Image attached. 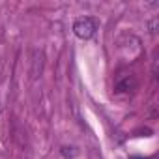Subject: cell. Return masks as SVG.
Here are the masks:
<instances>
[{
  "label": "cell",
  "instance_id": "cell-2",
  "mask_svg": "<svg viewBox=\"0 0 159 159\" xmlns=\"http://www.w3.org/2000/svg\"><path fill=\"white\" fill-rule=\"evenodd\" d=\"M135 88H137V81H135L133 75L124 77L122 81L116 83V92H118V94H120V92H131V90H135Z\"/></svg>",
  "mask_w": 159,
  "mask_h": 159
},
{
  "label": "cell",
  "instance_id": "cell-1",
  "mask_svg": "<svg viewBox=\"0 0 159 159\" xmlns=\"http://www.w3.org/2000/svg\"><path fill=\"white\" fill-rule=\"evenodd\" d=\"M98 19L94 17H81V19H77L75 25H73V32L77 38H81V39H90L96 30H98Z\"/></svg>",
  "mask_w": 159,
  "mask_h": 159
}]
</instances>
